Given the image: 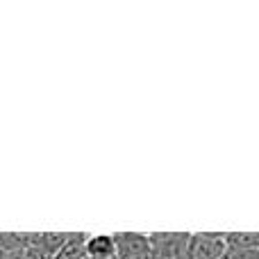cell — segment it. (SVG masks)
<instances>
[{
  "mask_svg": "<svg viewBox=\"0 0 259 259\" xmlns=\"http://www.w3.org/2000/svg\"><path fill=\"white\" fill-rule=\"evenodd\" d=\"M114 243H116V259H139L150 252L148 234L141 232H116Z\"/></svg>",
  "mask_w": 259,
  "mask_h": 259,
  "instance_id": "cell-3",
  "label": "cell"
},
{
  "mask_svg": "<svg viewBox=\"0 0 259 259\" xmlns=\"http://www.w3.org/2000/svg\"><path fill=\"white\" fill-rule=\"evenodd\" d=\"M87 259H116L114 234H96L87 237Z\"/></svg>",
  "mask_w": 259,
  "mask_h": 259,
  "instance_id": "cell-4",
  "label": "cell"
},
{
  "mask_svg": "<svg viewBox=\"0 0 259 259\" xmlns=\"http://www.w3.org/2000/svg\"><path fill=\"white\" fill-rule=\"evenodd\" d=\"M21 259H53V255H50L48 250H44L41 246H36L34 241H32L30 248H25V250L21 252Z\"/></svg>",
  "mask_w": 259,
  "mask_h": 259,
  "instance_id": "cell-9",
  "label": "cell"
},
{
  "mask_svg": "<svg viewBox=\"0 0 259 259\" xmlns=\"http://www.w3.org/2000/svg\"><path fill=\"white\" fill-rule=\"evenodd\" d=\"M225 243L230 250L259 252V232H225Z\"/></svg>",
  "mask_w": 259,
  "mask_h": 259,
  "instance_id": "cell-7",
  "label": "cell"
},
{
  "mask_svg": "<svg viewBox=\"0 0 259 259\" xmlns=\"http://www.w3.org/2000/svg\"><path fill=\"white\" fill-rule=\"evenodd\" d=\"M191 232H152L148 234L155 259H187Z\"/></svg>",
  "mask_w": 259,
  "mask_h": 259,
  "instance_id": "cell-1",
  "label": "cell"
},
{
  "mask_svg": "<svg viewBox=\"0 0 259 259\" xmlns=\"http://www.w3.org/2000/svg\"><path fill=\"white\" fill-rule=\"evenodd\" d=\"M14 259H21V255H16V257H14Z\"/></svg>",
  "mask_w": 259,
  "mask_h": 259,
  "instance_id": "cell-12",
  "label": "cell"
},
{
  "mask_svg": "<svg viewBox=\"0 0 259 259\" xmlns=\"http://www.w3.org/2000/svg\"><path fill=\"white\" fill-rule=\"evenodd\" d=\"M71 234L73 232H34V243L55 257L64 248V243L71 239Z\"/></svg>",
  "mask_w": 259,
  "mask_h": 259,
  "instance_id": "cell-8",
  "label": "cell"
},
{
  "mask_svg": "<svg viewBox=\"0 0 259 259\" xmlns=\"http://www.w3.org/2000/svg\"><path fill=\"white\" fill-rule=\"evenodd\" d=\"M87 237L84 232H73L71 239L64 243V248L53 259H87Z\"/></svg>",
  "mask_w": 259,
  "mask_h": 259,
  "instance_id": "cell-6",
  "label": "cell"
},
{
  "mask_svg": "<svg viewBox=\"0 0 259 259\" xmlns=\"http://www.w3.org/2000/svg\"><path fill=\"white\" fill-rule=\"evenodd\" d=\"M223 259H259V252H252V250H230L223 255Z\"/></svg>",
  "mask_w": 259,
  "mask_h": 259,
  "instance_id": "cell-10",
  "label": "cell"
},
{
  "mask_svg": "<svg viewBox=\"0 0 259 259\" xmlns=\"http://www.w3.org/2000/svg\"><path fill=\"white\" fill-rule=\"evenodd\" d=\"M34 232H0V252L5 255H21L32 246Z\"/></svg>",
  "mask_w": 259,
  "mask_h": 259,
  "instance_id": "cell-5",
  "label": "cell"
},
{
  "mask_svg": "<svg viewBox=\"0 0 259 259\" xmlns=\"http://www.w3.org/2000/svg\"><path fill=\"white\" fill-rule=\"evenodd\" d=\"M225 252V232H193L189 239L187 259H223Z\"/></svg>",
  "mask_w": 259,
  "mask_h": 259,
  "instance_id": "cell-2",
  "label": "cell"
},
{
  "mask_svg": "<svg viewBox=\"0 0 259 259\" xmlns=\"http://www.w3.org/2000/svg\"><path fill=\"white\" fill-rule=\"evenodd\" d=\"M139 259H155V257H152V252H148V255H143V257H139Z\"/></svg>",
  "mask_w": 259,
  "mask_h": 259,
  "instance_id": "cell-11",
  "label": "cell"
}]
</instances>
